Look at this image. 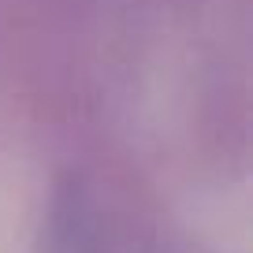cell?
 <instances>
[{
	"instance_id": "obj_1",
	"label": "cell",
	"mask_w": 253,
	"mask_h": 253,
	"mask_svg": "<svg viewBox=\"0 0 253 253\" xmlns=\"http://www.w3.org/2000/svg\"><path fill=\"white\" fill-rule=\"evenodd\" d=\"M41 253H171L145 194L116 171H71L41 231Z\"/></svg>"
}]
</instances>
